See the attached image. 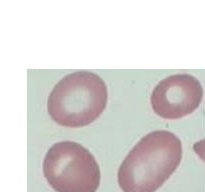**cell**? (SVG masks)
<instances>
[{"label": "cell", "mask_w": 205, "mask_h": 192, "mask_svg": "<svg viewBox=\"0 0 205 192\" xmlns=\"http://www.w3.org/2000/svg\"><path fill=\"white\" fill-rule=\"evenodd\" d=\"M43 173L56 192H96L100 169L94 156L73 141L55 143L46 153Z\"/></svg>", "instance_id": "3957f363"}, {"label": "cell", "mask_w": 205, "mask_h": 192, "mask_svg": "<svg viewBox=\"0 0 205 192\" xmlns=\"http://www.w3.org/2000/svg\"><path fill=\"white\" fill-rule=\"evenodd\" d=\"M182 159V144L172 132L148 133L132 148L118 170L123 192H155L174 173Z\"/></svg>", "instance_id": "6da1fadb"}, {"label": "cell", "mask_w": 205, "mask_h": 192, "mask_svg": "<svg viewBox=\"0 0 205 192\" xmlns=\"http://www.w3.org/2000/svg\"><path fill=\"white\" fill-rule=\"evenodd\" d=\"M105 82L90 71H77L62 78L48 97L47 110L59 125L78 128L89 125L107 104Z\"/></svg>", "instance_id": "7a4b0ae2"}, {"label": "cell", "mask_w": 205, "mask_h": 192, "mask_svg": "<svg viewBox=\"0 0 205 192\" xmlns=\"http://www.w3.org/2000/svg\"><path fill=\"white\" fill-rule=\"evenodd\" d=\"M202 98L203 88L197 78L189 74H175L155 86L151 105L158 116L173 120L194 112Z\"/></svg>", "instance_id": "277c9868"}]
</instances>
